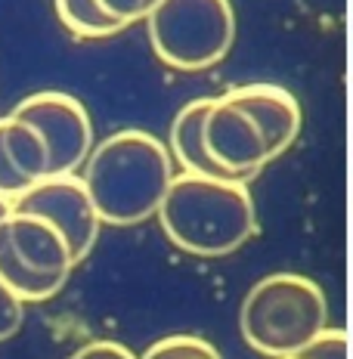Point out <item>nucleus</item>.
I'll list each match as a JSON object with an SVG mask.
<instances>
[{"label": "nucleus", "instance_id": "1", "mask_svg": "<svg viewBox=\"0 0 353 359\" xmlns=\"http://www.w3.org/2000/svg\"><path fill=\"white\" fill-rule=\"evenodd\" d=\"M174 174L168 146L146 130H118L93 143L81 168L96 214L109 226L152 220Z\"/></svg>", "mask_w": 353, "mask_h": 359}, {"label": "nucleus", "instance_id": "2", "mask_svg": "<svg viewBox=\"0 0 353 359\" xmlns=\"http://www.w3.org/2000/svg\"><path fill=\"white\" fill-rule=\"evenodd\" d=\"M155 217L164 236L195 257H227L258 236L254 196L236 180L174 174Z\"/></svg>", "mask_w": 353, "mask_h": 359}, {"label": "nucleus", "instance_id": "3", "mask_svg": "<svg viewBox=\"0 0 353 359\" xmlns=\"http://www.w3.org/2000/svg\"><path fill=\"white\" fill-rule=\"evenodd\" d=\"M239 328L254 353L269 359L295 356L322 328H328V301L307 276L269 273L245 294Z\"/></svg>", "mask_w": 353, "mask_h": 359}, {"label": "nucleus", "instance_id": "4", "mask_svg": "<svg viewBox=\"0 0 353 359\" xmlns=\"http://www.w3.org/2000/svg\"><path fill=\"white\" fill-rule=\"evenodd\" d=\"M142 22L155 56L174 72L214 69L236 41L229 0H155Z\"/></svg>", "mask_w": 353, "mask_h": 359}, {"label": "nucleus", "instance_id": "5", "mask_svg": "<svg viewBox=\"0 0 353 359\" xmlns=\"http://www.w3.org/2000/svg\"><path fill=\"white\" fill-rule=\"evenodd\" d=\"M74 266L69 242L47 220L22 211L0 220V282L22 304L56 297Z\"/></svg>", "mask_w": 353, "mask_h": 359}, {"label": "nucleus", "instance_id": "6", "mask_svg": "<svg viewBox=\"0 0 353 359\" xmlns=\"http://www.w3.org/2000/svg\"><path fill=\"white\" fill-rule=\"evenodd\" d=\"M10 115L22 118L41 133L50 155V174H78L84 168L90 149H93V121L81 100L62 90H37L25 96Z\"/></svg>", "mask_w": 353, "mask_h": 359}, {"label": "nucleus", "instance_id": "7", "mask_svg": "<svg viewBox=\"0 0 353 359\" xmlns=\"http://www.w3.org/2000/svg\"><path fill=\"white\" fill-rule=\"evenodd\" d=\"M13 211L34 214L41 220H47L50 226H56L65 242H69L74 264H81L93 251L102 229V220L96 214L93 198H90L81 174L37 180L19 198H13Z\"/></svg>", "mask_w": 353, "mask_h": 359}, {"label": "nucleus", "instance_id": "8", "mask_svg": "<svg viewBox=\"0 0 353 359\" xmlns=\"http://www.w3.org/2000/svg\"><path fill=\"white\" fill-rule=\"evenodd\" d=\"M201 137H205L208 161L220 170L223 180L248 183L273 161L267 152L260 127L236 102L223 100V96H211Z\"/></svg>", "mask_w": 353, "mask_h": 359}, {"label": "nucleus", "instance_id": "9", "mask_svg": "<svg viewBox=\"0 0 353 359\" xmlns=\"http://www.w3.org/2000/svg\"><path fill=\"white\" fill-rule=\"evenodd\" d=\"M220 96L229 102H236V106L260 127L269 158H279L282 152H288V149L295 146L304 118H300L298 100L285 87H279V84H242V87H229L227 93H220Z\"/></svg>", "mask_w": 353, "mask_h": 359}, {"label": "nucleus", "instance_id": "10", "mask_svg": "<svg viewBox=\"0 0 353 359\" xmlns=\"http://www.w3.org/2000/svg\"><path fill=\"white\" fill-rule=\"evenodd\" d=\"M47 174L50 155L41 133L16 115L0 118V198L13 205V198Z\"/></svg>", "mask_w": 353, "mask_h": 359}, {"label": "nucleus", "instance_id": "11", "mask_svg": "<svg viewBox=\"0 0 353 359\" xmlns=\"http://www.w3.org/2000/svg\"><path fill=\"white\" fill-rule=\"evenodd\" d=\"M208 106H211V96L192 100V102H186V106L177 111L174 121H171V140H168L171 149H168V155H171V161L180 164V174L220 177V170H217L214 164L208 161V155H205V137H201Z\"/></svg>", "mask_w": 353, "mask_h": 359}, {"label": "nucleus", "instance_id": "12", "mask_svg": "<svg viewBox=\"0 0 353 359\" xmlns=\"http://www.w3.org/2000/svg\"><path fill=\"white\" fill-rule=\"evenodd\" d=\"M56 16L74 37L84 41H100V37H112L124 32L118 22H112L106 13L96 6V0H53Z\"/></svg>", "mask_w": 353, "mask_h": 359}, {"label": "nucleus", "instance_id": "13", "mask_svg": "<svg viewBox=\"0 0 353 359\" xmlns=\"http://www.w3.org/2000/svg\"><path fill=\"white\" fill-rule=\"evenodd\" d=\"M137 359H220V353L199 334H171L146 347V353Z\"/></svg>", "mask_w": 353, "mask_h": 359}, {"label": "nucleus", "instance_id": "14", "mask_svg": "<svg viewBox=\"0 0 353 359\" xmlns=\"http://www.w3.org/2000/svg\"><path fill=\"white\" fill-rule=\"evenodd\" d=\"M350 341L344 328H322V332L313 338L310 344L298 350V359H347Z\"/></svg>", "mask_w": 353, "mask_h": 359}, {"label": "nucleus", "instance_id": "15", "mask_svg": "<svg viewBox=\"0 0 353 359\" xmlns=\"http://www.w3.org/2000/svg\"><path fill=\"white\" fill-rule=\"evenodd\" d=\"M152 4L155 0H96V6H100L112 22H118L121 28L133 25V22H142Z\"/></svg>", "mask_w": 353, "mask_h": 359}, {"label": "nucleus", "instance_id": "16", "mask_svg": "<svg viewBox=\"0 0 353 359\" xmlns=\"http://www.w3.org/2000/svg\"><path fill=\"white\" fill-rule=\"evenodd\" d=\"M22 319H25V304L0 282V341L13 338L22 328Z\"/></svg>", "mask_w": 353, "mask_h": 359}, {"label": "nucleus", "instance_id": "17", "mask_svg": "<svg viewBox=\"0 0 353 359\" xmlns=\"http://www.w3.org/2000/svg\"><path fill=\"white\" fill-rule=\"evenodd\" d=\"M72 359H137V356L118 341H90L74 350Z\"/></svg>", "mask_w": 353, "mask_h": 359}, {"label": "nucleus", "instance_id": "18", "mask_svg": "<svg viewBox=\"0 0 353 359\" xmlns=\"http://www.w3.org/2000/svg\"><path fill=\"white\" fill-rule=\"evenodd\" d=\"M10 211H13V205H10V201H6V198H0V220H4V217L10 214Z\"/></svg>", "mask_w": 353, "mask_h": 359}, {"label": "nucleus", "instance_id": "19", "mask_svg": "<svg viewBox=\"0 0 353 359\" xmlns=\"http://www.w3.org/2000/svg\"><path fill=\"white\" fill-rule=\"evenodd\" d=\"M285 359H298V356H285Z\"/></svg>", "mask_w": 353, "mask_h": 359}]
</instances>
